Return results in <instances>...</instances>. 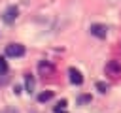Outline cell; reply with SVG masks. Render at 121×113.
<instances>
[{"mask_svg": "<svg viewBox=\"0 0 121 113\" xmlns=\"http://www.w3.org/2000/svg\"><path fill=\"white\" fill-rule=\"evenodd\" d=\"M6 55L8 56H23L25 55V45H21V43H9L6 47Z\"/></svg>", "mask_w": 121, "mask_h": 113, "instance_id": "cell-1", "label": "cell"}, {"mask_svg": "<svg viewBox=\"0 0 121 113\" xmlns=\"http://www.w3.org/2000/svg\"><path fill=\"white\" fill-rule=\"evenodd\" d=\"M106 73H110L112 77L121 75V64H119L117 60H110V62L106 64Z\"/></svg>", "mask_w": 121, "mask_h": 113, "instance_id": "cell-2", "label": "cell"}, {"mask_svg": "<svg viewBox=\"0 0 121 113\" xmlns=\"http://www.w3.org/2000/svg\"><path fill=\"white\" fill-rule=\"evenodd\" d=\"M17 13H19V9L15 8V6H9L6 11H4V15H2V19L6 21V23H13L15 19H17Z\"/></svg>", "mask_w": 121, "mask_h": 113, "instance_id": "cell-3", "label": "cell"}, {"mask_svg": "<svg viewBox=\"0 0 121 113\" xmlns=\"http://www.w3.org/2000/svg\"><path fill=\"white\" fill-rule=\"evenodd\" d=\"M91 34L96 36V38H106L108 28H106L104 24H91Z\"/></svg>", "mask_w": 121, "mask_h": 113, "instance_id": "cell-4", "label": "cell"}, {"mask_svg": "<svg viewBox=\"0 0 121 113\" xmlns=\"http://www.w3.org/2000/svg\"><path fill=\"white\" fill-rule=\"evenodd\" d=\"M68 73H70V81H72L74 85H81V83H83V77H81V73H79L76 68H70Z\"/></svg>", "mask_w": 121, "mask_h": 113, "instance_id": "cell-5", "label": "cell"}, {"mask_svg": "<svg viewBox=\"0 0 121 113\" xmlns=\"http://www.w3.org/2000/svg\"><path fill=\"white\" fill-rule=\"evenodd\" d=\"M25 87H26V92H32L34 90V77L28 73V75H25Z\"/></svg>", "mask_w": 121, "mask_h": 113, "instance_id": "cell-6", "label": "cell"}, {"mask_svg": "<svg viewBox=\"0 0 121 113\" xmlns=\"http://www.w3.org/2000/svg\"><path fill=\"white\" fill-rule=\"evenodd\" d=\"M51 98H53V92L47 90V92H42V94L38 96V102H47V100H51Z\"/></svg>", "mask_w": 121, "mask_h": 113, "instance_id": "cell-7", "label": "cell"}, {"mask_svg": "<svg viewBox=\"0 0 121 113\" xmlns=\"http://www.w3.org/2000/svg\"><path fill=\"white\" fill-rule=\"evenodd\" d=\"M66 100H62L60 104H57V107H55V113H66Z\"/></svg>", "mask_w": 121, "mask_h": 113, "instance_id": "cell-8", "label": "cell"}, {"mask_svg": "<svg viewBox=\"0 0 121 113\" xmlns=\"http://www.w3.org/2000/svg\"><path fill=\"white\" fill-rule=\"evenodd\" d=\"M8 72V62L4 56H0V73H6Z\"/></svg>", "mask_w": 121, "mask_h": 113, "instance_id": "cell-9", "label": "cell"}, {"mask_svg": "<svg viewBox=\"0 0 121 113\" xmlns=\"http://www.w3.org/2000/svg\"><path fill=\"white\" fill-rule=\"evenodd\" d=\"M40 72H42V73H49V72H53V68H51L49 64H43V62H42V64H40Z\"/></svg>", "mask_w": 121, "mask_h": 113, "instance_id": "cell-10", "label": "cell"}, {"mask_svg": "<svg viewBox=\"0 0 121 113\" xmlns=\"http://www.w3.org/2000/svg\"><path fill=\"white\" fill-rule=\"evenodd\" d=\"M96 89H98L100 92H106V90H108V85H106V83H96Z\"/></svg>", "mask_w": 121, "mask_h": 113, "instance_id": "cell-11", "label": "cell"}, {"mask_svg": "<svg viewBox=\"0 0 121 113\" xmlns=\"http://www.w3.org/2000/svg\"><path fill=\"white\" fill-rule=\"evenodd\" d=\"M2 113H19V111H17L15 107H8V109H4Z\"/></svg>", "mask_w": 121, "mask_h": 113, "instance_id": "cell-12", "label": "cell"}]
</instances>
